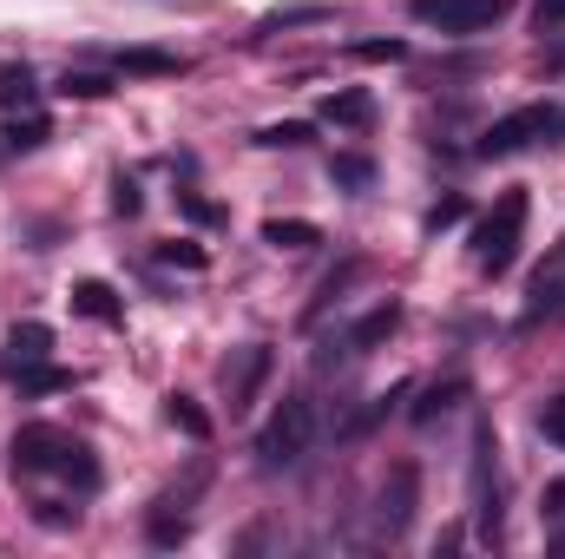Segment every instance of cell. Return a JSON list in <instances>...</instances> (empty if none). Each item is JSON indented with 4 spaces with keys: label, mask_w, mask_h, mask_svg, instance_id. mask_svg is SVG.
Listing matches in <instances>:
<instances>
[{
    "label": "cell",
    "mask_w": 565,
    "mask_h": 559,
    "mask_svg": "<svg viewBox=\"0 0 565 559\" xmlns=\"http://www.w3.org/2000/svg\"><path fill=\"white\" fill-rule=\"evenodd\" d=\"M264 244H270V251H309V244H322V231H316L309 218H270V224H264Z\"/></svg>",
    "instance_id": "cell-12"
},
{
    "label": "cell",
    "mask_w": 565,
    "mask_h": 559,
    "mask_svg": "<svg viewBox=\"0 0 565 559\" xmlns=\"http://www.w3.org/2000/svg\"><path fill=\"white\" fill-rule=\"evenodd\" d=\"M60 93H66V99H106V93H113V80H99V73H66V80H60Z\"/></svg>",
    "instance_id": "cell-22"
},
{
    "label": "cell",
    "mask_w": 565,
    "mask_h": 559,
    "mask_svg": "<svg viewBox=\"0 0 565 559\" xmlns=\"http://www.w3.org/2000/svg\"><path fill=\"white\" fill-rule=\"evenodd\" d=\"M322 119H329V126H369V119H375V99L355 93V86H349V93H329V99H322Z\"/></svg>",
    "instance_id": "cell-13"
},
{
    "label": "cell",
    "mask_w": 565,
    "mask_h": 559,
    "mask_svg": "<svg viewBox=\"0 0 565 559\" xmlns=\"http://www.w3.org/2000/svg\"><path fill=\"white\" fill-rule=\"evenodd\" d=\"M454 402H460V382H434V389H427L422 402H415V421H434V415H447Z\"/></svg>",
    "instance_id": "cell-21"
},
{
    "label": "cell",
    "mask_w": 565,
    "mask_h": 559,
    "mask_svg": "<svg viewBox=\"0 0 565 559\" xmlns=\"http://www.w3.org/2000/svg\"><path fill=\"white\" fill-rule=\"evenodd\" d=\"M329 184H342V191H369V184H375V165H369L362 151H335V158H329Z\"/></svg>",
    "instance_id": "cell-15"
},
{
    "label": "cell",
    "mask_w": 565,
    "mask_h": 559,
    "mask_svg": "<svg viewBox=\"0 0 565 559\" xmlns=\"http://www.w3.org/2000/svg\"><path fill=\"white\" fill-rule=\"evenodd\" d=\"M395 329H402V303H375V309H369V316H362V323L349 329V349L362 356V349H375V342H388Z\"/></svg>",
    "instance_id": "cell-11"
},
{
    "label": "cell",
    "mask_w": 565,
    "mask_h": 559,
    "mask_svg": "<svg viewBox=\"0 0 565 559\" xmlns=\"http://www.w3.org/2000/svg\"><path fill=\"white\" fill-rule=\"evenodd\" d=\"M316 20H329V7H322V0H296V7L264 13V33H282V27H316Z\"/></svg>",
    "instance_id": "cell-16"
},
{
    "label": "cell",
    "mask_w": 565,
    "mask_h": 559,
    "mask_svg": "<svg viewBox=\"0 0 565 559\" xmlns=\"http://www.w3.org/2000/svg\"><path fill=\"white\" fill-rule=\"evenodd\" d=\"M467 218V198H440L434 211H427V231H447V224H460Z\"/></svg>",
    "instance_id": "cell-27"
},
{
    "label": "cell",
    "mask_w": 565,
    "mask_h": 559,
    "mask_svg": "<svg viewBox=\"0 0 565 559\" xmlns=\"http://www.w3.org/2000/svg\"><path fill=\"white\" fill-rule=\"evenodd\" d=\"M408 13L440 33H480L500 20V0H408Z\"/></svg>",
    "instance_id": "cell-6"
},
{
    "label": "cell",
    "mask_w": 565,
    "mask_h": 559,
    "mask_svg": "<svg viewBox=\"0 0 565 559\" xmlns=\"http://www.w3.org/2000/svg\"><path fill=\"white\" fill-rule=\"evenodd\" d=\"M13 474H66L79 487H99V461L79 441H66L60 428H46V421L13 434Z\"/></svg>",
    "instance_id": "cell-1"
},
{
    "label": "cell",
    "mask_w": 565,
    "mask_h": 559,
    "mask_svg": "<svg viewBox=\"0 0 565 559\" xmlns=\"http://www.w3.org/2000/svg\"><path fill=\"white\" fill-rule=\"evenodd\" d=\"M178 211H184L191 224H224V204H211V198H198V191H178Z\"/></svg>",
    "instance_id": "cell-24"
},
{
    "label": "cell",
    "mask_w": 565,
    "mask_h": 559,
    "mask_svg": "<svg viewBox=\"0 0 565 559\" xmlns=\"http://www.w3.org/2000/svg\"><path fill=\"white\" fill-rule=\"evenodd\" d=\"M33 520H40V527H73V520H79V507H60V500H40V507H33Z\"/></svg>",
    "instance_id": "cell-29"
},
{
    "label": "cell",
    "mask_w": 565,
    "mask_h": 559,
    "mask_svg": "<svg viewBox=\"0 0 565 559\" xmlns=\"http://www.w3.org/2000/svg\"><path fill=\"white\" fill-rule=\"evenodd\" d=\"M158 257L164 264H184V271H204V244H184V238L178 244H158Z\"/></svg>",
    "instance_id": "cell-26"
},
{
    "label": "cell",
    "mask_w": 565,
    "mask_h": 559,
    "mask_svg": "<svg viewBox=\"0 0 565 559\" xmlns=\"http://www.w3.org/2000/svg\"><path fill=\"white\" fill-rule=\"evenodd\" d=\"M119 73H132V80H178L184 60L164 53V46H126V53H119Z\"/></svg>",
    "instance_id": "cell-8"
},
{
    "label": "cell",
    "mask_w": 565,
    "mask_h": 559,
    "mask_svg": "<svg viewBox=\"0 0 565 559\" xmlns=\"http://www.w3.org/2000/svg\"><path fill=\"white\" fill-rule=\"evenodd\" d=\"M533 20H540V33L546 27H565V0H533Z\"/></svg>",
    "instance_id": "cell-31"
},
{
    "label": "cell",
    "mask_w": 565,
    "mask_h": 559,
    "mask_svg": "<svg viewBox=\"0 0 565 559\" xmlns=\"http://www.w3.org/2000/svg\"><path fill=\"white\" fill-rule=\"evenodd\" d=\"M546 133H565V106H520V113H507V119L480 139V158H507V151L546 139Z\"/></svg>",
    "instance_id": "cell-4"
},
{
    "label": "cell",
    "mask_w": 565,
    "mask_h": 559,
    "mask_svg": "<svg viewBox=\"0 0 565 559\" xmlns=\"http://www.w3.org/2000/svg\"><path fill=\"white\" fill-rule=\"evenodd\" d=\"M66 382H73V376H66V369H46V362L20 369V389H26V395H53V389H66Z\"/></svg>",
    "instance_id": "cell-19"
},
{
    "label": "cell",
    "mask_w": 565,
    "mask_h": 559,
    "mask_svg": "<svg viewBox=\"0 0 565 559\" xmlns=\"http://www.w3.org/2000/svg\"><path fill=\"white\" fill-rule=\"evenodd\" d=\"M349 60H362V66H395V60H408V40H355Z\"/></svg>",
    "instance_id": "cell-17"
},
{
    "label": "cell",
    "mask_w": 565,
    "mask_h": 559,
    "mask_svg": "<svg viewBox=\"0 0 565 559\" xmlns=\"http://www.w3.org/2000/svg\"><path fill=\"white\" fill-rule=\"evenodd\" d=\"M520 238H526V191H507L480 224H473V264L487 277H507L513 257H520Z\"/></svg>",
    "instance_id": "cell-2"
},
{
    "label": "cell",
    "mask_w": 565,
    "mask_h": 559,
    "mask_svg": "<svg viewBox=\"0 0 565 559\" xmlns=\"http://www.w3.org/2000/svg\"><path fill=\"white\" fill-rule=\"evenodd\" d=\"M270 369H277V356H270V342H250V349H237V356L224 362V395H231V415L257 402V389L270 382Z\"/></svg>",
    "instance_id": "cell-7"
},
{
    "label": "cell",
    "mask_w": 565,
    "mask_h": 559,
    "mask_svg": "<svg viewBox=\"0 0 565 559\" xmlns=\"http://www.w3.org/2000/svg\"><path fill=\"white\" fill-rule=\"evenodd\" d=\"M415 500H422V467H415V461H395V467H388V481H382V494H375V527H382L388 540H395V534H408Z\"/></svg>",
    "instance_id": "cell-5"
},
{
    "label": "cell",
    "mask_w": 565,
    "mask_h": 559,
    "mask_svg": "<svg viewBox=\"0 0 565 559\" xmlns=\"http://www.w3.org/2000/svg\"><path fill=\"white\" fill-rule=\"evenodd\" d=\"M7 145H13V151H33V145H46V119L33 113V119H20V126H7Z\"/></svg>",
    "instance_id": "cell-25"
},
{
    "label": "cell",
    "mask_w": 565,
    "mask_h": 559,
    "mask_svg": "<svg viewBox=\"0 0 565 559\" xmlns=\"http://www.w3.org/2000/svg\"><path fill=\"white\" fill-rule=\"evenodd\" d=\"M113 211H119V218H139V184H132V178L113 184Z\"/></svg>",
    "instance_id": "cell-30"
},
{
    "label": "cell",
    "mask_w": 565,
    "mask_h": 559,
    "mask_svg": "<svg viewBox=\"0 0 565 559\" xmlns=\"http://www.w3.org/2000/svg\"><path fill=\"white\" fill-rule=\"evenodd\" d=\"M309 441H316V409H309L302 395H282V409L264 421V434H257V461H264V467H289V461L309 454Z\"/></svg>",
    "instance_id": "cell-3"
},
{
    "label": "cell",
    "mask_w": 565,
    "mask_h": 559,
    "mask_svg": "<svg viewBox=\"0 0 565 559\" xmlns=\"http://www.w3.org/2000/svg\"><path fill=\"white\" fill-rule=\"evenodd\" d=\"M145 534H151V547H178L191 527H184V514H151V520H145Z\"/></svg>",
    "instance_id": "cell-23"
},
{
    "label": "cell",
    "mask_w": 565,
    "mask_h": 559,
    "mask_svg": "<svg viewBox=\"0 0 565 559\" xmlns=\"http://www.w3.org/2000/svg\"><path fill=\"white\" fill-rule=\"evenodd\" d=\"M164 421H171L184 441H211V415H204L191 395H164Z\"/></svg>",
    "instance_id": "cell-14"
},
{
    "label": "cell",
    "mask_w": 565,
    "mask_h": 559,
    "mask_svg": "<svg viewBox=\"0 0 565 559\" xmlns=\"http://www.w3.org/2000/svg\"><path fill=\"white\" fill-rule=\"evenodd\" d=\"M7 349H13V376H20V369H33V362L53 356V329L46 323H13L7 329Z\"/></svg>",
    "instance_id": "cell-9"
},
{
    "label": "cell",
    "mask_w": 565,
    "mask_h": 559,
    "mask_svg": "<svg viewBox=\"0 0 565 559\" xmlns=\"http://www.w3.org/2000/svg\"><path fill=\"white\" fill-rule=\"evenodd\" d=\"M73 309H79V316H93V323H119V316H126V309H119V289H113V283H99V277L73 283Z\"/></svg>",
    "instance_id": "cell-10"
},
{
    "label": "cell",
    "mask_w": 565,
    "mask_h": 559,
    "mask_svg": "<svg viewBox=\"0 0 565 559\" xmlns=\"http://www.w3.org/2000/svg\"><path fill=\"white\" fill-rule=\"evenodd\" d=\"M540 428H546V441H559L565 447V395H553V402L540 409Z\"/></svg>",
    "instance_id": "cell-28"
},
{
    "label": "cell",
    "mask_w": 565,
    "mask_h": 559,
    "mask_svg": "<svg viewBox=\"0 0 565 559\" xmlns=\"http://www.w3.org/2000/svg\"><path fill=\"white\" fill-rule=\"evenodd\" d=\"M257 145H270V151H296V145H309V126L302 119H282V126H264Z\"/></svg>",
    "instance_id": "cell-18"
},
{
    "label": "cell",
    "mask_w": 565,
    "mask_h": 559,
    "mask_svg": "<svg viewBox=\"0 0 565 559\" xmlns=\"http://www.w3.org/2000/svg\"><path fill=\"white\" fill-rule=\"evenodd\" d=\"M0 106H33V73L26 66H7L0 73Z\"/></svg>",
    "instance_id": "cell-20"
},
{
    "label": "cell",
    "mask_w": 565,
    "mask_h": 559,
    "mask_svg": "<svg viewBox=\"0 0 565 559\" xmlns=\"http://www.w3.org/2000/svg\"><path fill=\"white\" fill-rule=\"evenodd\" d=\"M540 507H546V514H565V474H559V481H546V494H540Z\"/></svg>",
    "instance_id": "cell-32"
}]
</instances>
